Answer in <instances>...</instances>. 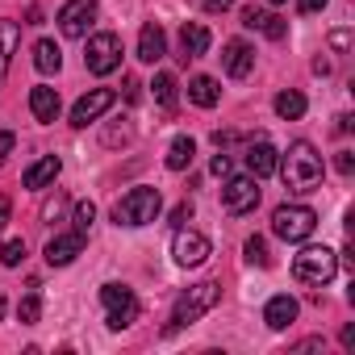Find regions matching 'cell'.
<instances>
[{
	"label": "cell",
	"instance_id": "obj_1",
	"mask_svg": "<svg viewBox=\"0 0 355 355\" xmlns=\"http://www.w3.org/2000/svg\"><path fill=\"white\" fill-rule=\"evenodd\" d=\"M276 171L284 175V189L288 193H297V197H305V193H313L318 184H322V155L309 146V142H293L288 146V155L276 163Z\"/></svg>",
	"mask_w": 355,
	"mask_h": 355
},
{
	"label": "cell",
	"instance_id": "obj_2",
	"mask_svg": "<svg viewBox=\"0 0 355 355\" xmlns=\"http://www.w3.org/2000/svg\"><path fill=\"white\" fill-rule=\"evenodd\" d=\"M163 209V197L159 189H130L117 205H113V222L125 226V230H138V226H150Z\"/></svg>",
	"mask_w": 355,
	"mask_h": 355
},
{
	"label": "cell",
	"instance_id": "obj_3",
	"mask_svg": "<svg viewBox=\"0 0 355 355\" xmlns=\"http://www.w3.org/2000/svg\"><path fill=\"white\" fill-rule=\"evenodd\" d=\"M218 297H222V288H218L214 280H205V284H193L189 293H180V301H175V309H171V322H167V334H175V330L193 326L201 313H209V309L218 305Z\"/></svg>",
	"mask_w": 355,
	"mask_h": 355
},
{
	"label": "cell",
	"instance_id": "obj_4",
	"mask_svg": "<svg viewBox=\"0 0 355 355\" xmlns=\"http://www.w3.org/2000/svg\"><path fill=\"white\" fill-rule=\"evenodd\" d=\"M334 272H338V255L326 251V247H305L301 255H293V276H297L301 284L322 288V284L334 280Z\"/></svg>",
	"mask_w": 355,
	"mask_h": 355
},
{
	"label": "cell",
	"instance_id": "obj_5",
	"mask_svg": "<svg viewBox=\"0 0 355 355\" xmlns=\"http://www.w3.org/2000/svg\"><path fill=\"white\" fill-rule=\"evenodd\" d=\"M313 230H318V214L309 205H280L272 214V234L284 243H305Z\"/></svg>",
	"mask_w": 355,
	"mask_h": 355
},
{
	"label": "cell",
	"instance_id": "obj_6",
	"mask_svg": "<svg viewBox=\"0 0 355 355\" xmlns=\"http://www.w3.org/2000/svg\"><path fill=\"white\" fill-rule=\"evenodd\" d=\"M259 205V180L255 175H226V184H222V209L230 218H243Z\"/></svg>",
	"mask_w": 355,
	"mask_h": 355
},
{
	"label": "cell",
	"instance_id": "obj_7",
	"mask_svg": "<svg viewBox=\"0 0 355 355\" xmlns=\"http://www.w3.org/2000/svg\"><path fill=\"white\" fill-rule=\"evenodd\" d=\"M101 305H105V322L109 330H125L138 318V297L125 284H105L101 288Z\"/></svg>",
	"mask_w": 355,
	"mask_h": 355
},
{
	"label": "cell",
	"instance_id": "obj_8",
	"mask_svg": "<svg viewBox=\"0 0 355 355\" xmlns=\"http://www.w3.org/2000/svg\"><path fill=\"white\" fill-rule=\"evenodd\" d=\"M92 76H109L121 67V38L117 34H92L88 38V55H84Z\"/></svg>",
	"mask_w": 355,
	"mask_h": 355
},
{
	"label": "cell",
	"instance_id": "obj_9",
	"mask_svg": "<svg viewBox=\"0 0 355 355\" xmlns=\"http://www.w3.org/2000/svg\"><path fill=\"white\" fill-rule=\"evenodd\" d=\"M209 239L197 234V230H184V226H175V239H171V259L180 263V268H201L209 259Z\"/></svg>",
	"mask_w": 355,
	"mask_h": 355
},
{
	"label": "cell",
	"instance_id": "obj_10",
	"mask_svg": "<svg viewBox=\"0 0 355 355\" xmlns=\"http://www.w3.org/2000/svg\"><path fill=\"white\" fill-rule=\"evenodd\" d=\"M92 21H96V0H67V5L59 9L63 38H88Z\"/></svg>",
	"mask_w": 355,
	"mask_h": 355
},
{
	"label": "cell",
	"instance_id": "obj_11",
	"mask_svg": "<svg viewBox=\"0 0 355 355\" xmlns=\"http://www.w3.org/2000/svg\"><path fill=\"white\" fill-rule=\"evenodd\" d=\"M113 101H117V96H113V88H92L88 96H80V101H76V109H71V125H76V130L92 125L105 109H113Z\"/></svg>",
	"mask_w": 355,
	"mask_h": 355
},
{
	"label": "cell",
	"instance_id": "obj_12",
	"mask_svg": "<svg viewBox=\"0 0 355 355\" xmlns=\"http://www.w3.org/2000/svg\"><path fill=\"white\" fill-rule=\"evenodd\" d=\"M222 63H226V76H230V80H247V76L255 71V51H251L243 38H234V42H226Z\"/></svg>",
	"mask_w": 355,
	"mask_h": 355
},
{
	"label": "cell",
	"instance_id": "obj_13",
	"mask_svg": "<svg viewBox=\"0 0 355 355\" xmlns=\"http://www.w3.org/2000/svg\"><path fill=\"white\" fill-rule=\"evenodd\" d=\"M80 251H84V234H80V230H71V234H55V239L46 243V263H51V268H67Z\"/></svg>",
	"mask_w": 355,
	"mask_h": 355
},
{
	"label": "cell",
	"instance_id": "obj_14",
	"mask_svg": "<svg viewBox=\"0 0 355 355\" xmlns=\"http://www.w3.org/2000/svg\"><path fill=\"white\" fill-rule=\"evenodd\" d=\"M163 55H167V34H163L159 21H146L142 34H138V59L142 63H159Z\"/></svg>",
	"mask_w": 355,
	"mask_h": 355
},
{
	"label": "cell",
	"instance_id": "obj_15",
	"mask_svg": "<svg viewBox=\"0 0 355 355\" xmlns=\"http://www.w3.org/2000/svg\"><path fill=\"white\" fill-rule=\"evenodd\" d=\"M59 171H63V159H59V155H42L34 167H26L21 184L38 193V189H46V184H55V175H59Z\"/></svg>",
	"mask_w": 355,
	"mask_h": 355
},
{
	"label": "cell",
	"instance_id": "obj_16",
	"mask_svg": "<svg viewBox=\"0 0 355 355\" xmlns=\"http://www.w3.org/2000/svg\"><path fill=\"white\" fill-rule=\"evenodd\" d=\"M205 51H209V30L201 21H184V30H180V59L189 63V59H201Z\"/></svg>",
	"mask_w": 355,
	"mask_h": 355
},
{
	"label": "cell",
	"instance_id": "obj_17",
	"mask_svg": "<svg viewBox=\"0 0 355 355\" xmlns=\"http://www.w3.org/2000/svg\"><path fill=\"white\" fill-rule=\"evenodd\" d=\"M276 163H280V155H276V146H272L268 138H259V142L247 150V167H251V175H255V180L272 175V171H276Z\"/></svg>",
	"mask_w": 355,
	"mask_h": 355
},
{
	"label": "cell",
	"instance_id": "obj_18",
	"mask_svg": "<svg viewBox=\"0 0 355 355\" xmlns=\"http://www.w3.org/2000/svg\"><path fill=\"white\" fill-rule=\"evenodd\" d=\"M243 26H247V30H263L272 42H280V38L288 34V26H284L280 17H272V13H263V9H255V5L243 9Z\"/></svg>",
	"mask_w": 355,
	"mask_h": 355
},
{
	"label": "cell",
	"instance_id": "obj_19",
	"mask_svg": "<svg viewBox=\"0 0 355 355\" xmlns=\"http://www.w3.org/2000/svg\"><path fill=\"white\" fill-rule=\"evenodd\" d=\"M263 322H268L272 330H284V326H293V322H297V301H293L288 293L272 297V301L263 305Z\"/></svg>",
	"mask_w": 355,
	"mask_h": 355
},
{
	"label": "cell",
	"instance_id": "obj_20",
	"mask_svg": "<svg viewBox=\"0 0 355 355\" xmlns=\"http://www.w3.org/2000/svg\"><path fill=\"white\" fill-rule=\"evenodd\" d=\"M30 113H34V121H55L59 117V92L55 88H46V84H38L34 92H30Z\"/></svg>",
	"mask_w": 355,
	"mask_h": 355
},
{
	"label": "cell",
	"instance_id": "obj_21",
	"mask_svg": "<svg viewBox=\"0 0 355 355\" xmlns=\"http://www.w3.org/2000/svg\"><path fill=\"white\" fill-rule=\"evenodd\" d=\"M17 42H21V26L17 21H0V80L9 76V63L17 55Z\"/></svg>",
	"mask_w": 355,
	"mask_h": 355
},
{
	"label": "cell",
	"instance_id": "obj_22",
	"mask_svg": "<svg viewBox=\"0 0 355 355\" xmlns=\"http://www.w3.org/2000/svg\"><path fill=\"white\" fill-rule=\"evenodd\" d=\"M218 96H222V88H218V80H214V76H197V80H189V101H193V105L214 109V105H218Z\"/></svg>",
	"mask_w": 355,
	"mask_h": 355
},
{
	"label": "cell",
	"instance_id": "obj_23",
	"mask_svg": "<svg viewBox=\"0 0 355 355\" xmlns=\"http://www.w3.org/2000/svg\"><path fill=\"white\" fill-rule=\"evenodd\" d=\"M193 155H197V142H193L189 134H180V138L167 146V167H171V171H184V167L193 163Z\"/></svg>",
	"mask_w": 355,
	"mask_h": 355
},
{
	"label": "cell",
	"instance_id": "obj_24",
	"mask_svg": "<svg viewBox=\"0 0 355 355\" xmlns=\"http://www.w3.org/2000/svg\"><path fill=\"white\" fill-rule=\"evenodd\" d=\"M34 67H38L42 76H55V71L63 67V55H59V46H55L51 38H42V42L34 46Z\"/></svg>",
	"mask_w": 355,
	"mask_h": 355
},
{
	"label": "cell",
	"instance_id": "obj_25",
	"mask_svg": "<svg viewBox=\"0 0 355 355\" xmlns=\"http://www.w3.org/2000/svg\"><path fill=\"white\" fill-rule=\"evenodd\" d=\"M276 113H280L284 121H297V117L305 113V96H301V92H293V88H288V92H280V96H276Z\"/></svg>",
	"mask_w": 355,
	"mask_h": 355
},
{
	"label": "cell",
	"instance_id": "obj_26",
	"mask_svg": "<svg viewBox=\"0 0 355 355\" xmlns=\"http://www.w3.org/2000/svg\"><path fill=\"white\" fill-rule=\"evenodd\" d=\"M150 88H155V101H159L163 109H175V80H171L167 71H159Z\"/></svg>",
	"mask_w": 355,
	"mask_h": 355
},
{
	"label": "cell",
	"instance_id": "obj_27",
	"mask_svg": "<svg viewBox=\"0 0 355 355\" xmlns=\"http://www.w3.org/2000/svg\"><path fill=\"white\" fill-rule=\"evenodd\" d=\"M17 318H21V326H34V322L42 318V297H38V293H30V297L17 305Z\"/></svg>",
	"mask_w": 355,
	"mask_h": 355
},
{
	"label": "cell",
	"instance_id": "obj_28",
	"mask_svg": "<svg viewBox=\"0 0 355 355\" xmlns=\"http://www.w3.org/2000/svg\"><path fill=\"white\" fill-rule=\"evenodd\" d=\"M71 222H76V230H80V234H88V226L96 222V205H92V201H76Z\"/></svg>",
	"mask_w": 355,
	"mask_h": 355
},
{
	"label": "cell",
	"instance_id": "obj_29",
	"mask_svg": "<svg viewBox=\"0 0 355 355\" xmlns=\"http://www.w3.org/2000/svg\"><path fill=\"white\" fill-rule=\"evenodd\" d=\"M21 259H26V243L21 239H13V243L0 247V263H5V268H17Z\"/></svg>",
	"mask_w": 355,
	"mask_h": 355
},
{
	"label": "cell",
	"instance_id": "obj_30",
	"mask_svg": "<svg viewBox=\"0 0 355 355\" xmlns=\"http://www.w3.org/2000/svg\"><path fill=\"white\" fill-rule=\"evenodd\" d=\"M247 259H251V263H259V268H268V263H272V255H268V243H263L259 234H255V239H247Z\"/></svg>",
	"mask_w": 355,
	"mask_h": 355
},
{
	"label": "cell",
	"instance_id": "obj_31",
	"mask_svg": "<svg viewBox=\"0 0 355 355\" xmlns=\"http://www.w3.org/2000/svg\"><path fill=\"white\" fill-rule=\"evenodd\" d=\"M63 209H67V197H63V193H55V197L42 205V222H59V214H63Z\"/></svg>",
	"mask_w": 355,
	"mask_h": 355
},
{
	"label": "cell",
	"instance_id": "obj_32",
	"mask_svg": "<svg viewBox=\"0 0 355 355\" xmlns=\"http://www.w3.org/2000/svg\"><path fill=\"white\" fill-rule=\"evenodd\" d=\"M134 138V125H113L105 130V146H117V142H130Z\"/></svg>",
	"mask_w": 355,
	"mask_h": 355
},
{
	"label": "cell",
	"instance_id": "obj_33",
	"mask_svg": "<svg viewBox=\"0 0 355 355\" xmlns=\"http://www.w3.org/2000/svg\"><path fill=\"white\" fill-rule=\"evenodd\" d=\"M189 222H193V201H180L171 209V226H189Z\"/></svg>",
	"mask_w": 355,
	"mask_h": 355
},
{
	"label": "cell",
	"instance_id": "obj_34",
	"mask_svg": "<svg viewBox=\"0 0 355 355\" xmlns=\"http://www.w3.org/2000/svg\"><path fill=\"white\" fill-rule=\"evenodd\" d=\"M214 175H222V180L230 175V155H214Z\"/></svg>",
	"mask_w": 355,
	"mask_h": 355
},
{
	"label": "cell",
	"instance_id": "obj_35",
	"mask_svg": "<svg viewBox=\"0 0 355 355\" xmlns=\"http://www.w3.org/2000/svg\"><path fill=\"white\" fill-rule=\"evenodd\" d=\"M334 163H338V171H343V175H351V171H355V159H351V150H338V159H334Z\"/></svg>",
	"mask_w": 355,
	"mask_h": 355
},
{
	"label": "cell",
	"instance_id": "obj_36",
	"mask_svg": "<svg viewBox=\"0 0 355 355\" xmlns=\"http://www.w3.org/2000/svg\"><path fill=\"white\" fill-rule=\"evenodd\" d=\"M330 42H334V51H347V46H351V34H347V30H334Z\"/></svg>",
	"mask_w": 355,
	"mask_h": 355
},
{
	"label": "cell",
	"instance_id": "obj_37",
	"mask_svg": "<svg viewBox=\"0 0 355 355\" xmlns=\"http://www.w3.org/2000/svg\"><path fill=\"white\" fill-rule=\"evenodd\" d=\"M297 9L301 13H318V9H326V0H297Z\"/></svg>",
	"mask_w": 355,
	"mask_h": 355
},
{
	"label": "cell",
	"instance_id": "obj_38",
	"mask_svg": "<svg viewBox=\"0 0 355 355\" xmlns=\"http://www.w3.org/2000/svg\"><path fill=\"white\" fill-rule=\"evenodd\" d=\"M230 5H234V0H205V9H209V13H226Z\"/></svg>",
	"mask_w": 355,
	"mask_h": 355
},
{
	"label": "cell",
	"instance_id": "obj_39",
	"mask_svg": "<svg viewBox=\"0 0 355 355\" xmlns=\"http://www.w3.org/2000/svg\"><path fill=\"white\" fill-rule=\"evenodd\" d=\"M9 150H13V134H9V130H0V159H5Z\"/></svg>",
	"mask_w": 355,
	"mask_h": 355
},
{
	"label": "cell",
	"instance_id": "obj_40",
	"mask_svg": "<svg viewBox=\"0 0 355 355\" xmlns=\"http://www.w3.org/2000/svg\"><path fill=\"white\" fill-rule=\"evenodd\" d=\"M9 214H13V205H9V197H5V193H0V226L9 222Z\"/></svg>",
	"mask_w": 355,
	"mask_h": 355
},
{
	"label": "cell",
	"instance_id": "obj_41",
	"mask_svg": "<svg viewBox=\"0 0 355 355\" xmlns=\"http://www.w3.org/2000/svg\"><path fill=\"white\" fill-rule=\"evenodd\" d=\"M313 71L318 76H330V59H313Z\"/></svg>",
	"mask_w": 355,
	"mask_h": 355
},
{
	"label": "cell",
	"instance_id": "obj_42",
	"mask_svg": "<svg viewBox=\"0 0 355 355\" xmlns=\"http://www.w3.org/2000/svg\"><path fill=\"white\" fill-rule=\"evenodd\" d=\"M0 318H5V297H0Z\"/></svg>",
	"mask_w": 355,
	"mask_h": 355
},
{
	"label": "cell",
	"instance_id": "obj_43",
	"mask_svg": "<svg viewBox=\"0 0 355 355\" xmlns=\"http://www.w3.org/2000/svg\"><path fill=\"white\" fill-rule=\"evenodd\" d=\"M268 5H284V0H268Z\"/></svg>",
	"mask_w": 355,
	"mask_h": 355
}]
</instances>
